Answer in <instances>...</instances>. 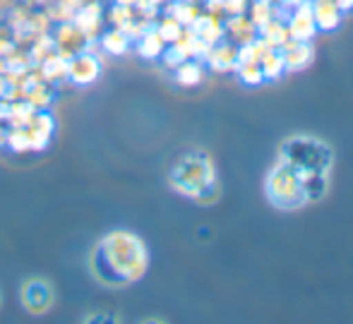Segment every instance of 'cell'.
Wrapping results in <instances>:
<instances>
[{
	"instance_id": "1",
	"label": "cell",
	"mask_w": 353,
	"mask_h": 324,
	"mask_svg": "<svg viewBox=\"0 0 353 324\" xmlns=\"http://www.w3.org/2000/svg\"><path fill=\"white\" fill-rule=\"evenodd\" d=\"M89 264L103 286L123 288L144 276L149 267V250L137 233L118 228L97 243Z\"/></svg>"
},
{
	"instance_id": "2",
	"label": "cell",
	"mask_w": 353,
	"mask_h": 324,
	"mask_svg": "<svg viewBox=\"0 0 353 324\" xmlns=\"http://www.w3.org/2000/svg\"><path fill=\"white\" fill-rule=\"evenodd\" d=\"M171 188L183 197L190 199H200V202H207V194H216L219 188V178H216V168H214V161L210 159L207 152H188L173 163L171 168Z\"/></svg>"
},
{
	"instance_id": "3",
	"label": "cell",
	"mask_w": 353,
	"mask_h": 324,
	"mask_svg": "<svg viewBox=\"0 0 353 324\" xmlns=\"http://www.w3.org/2000/svg\"><path fill=\"white\" fill-rule=\"evenodd\" d=\"M279 161L288 163L296 168L298 176H307V173H330L332 163H334V154H332L330 144L322 142L320 137H310V134H293L279 149Z\"/></svg>"
},
{
	"instance_id": "4",
	"label": "cell",
	"mask_w": 353,
	"mask_h": 324,
	"mask_svg": "<svg viewBox=\"0 0 353 324\" xmlns=\"http://www.w3.org/2000/svg\"><path fill=\"white\" fill-rule=\"evenodd\" d=\"M265 197L279 212H298L305 204H310L303 178L298 176L296 168H291L283 161H276V166H272L270 173H267Z\"/></svg>"
},
{
	"instance_id": "5",
	"label": "cell",
	"mask_w": 353,
	"mask_h": 324,
	"mask_svg": "<svg viewBox=\"0 0 353 324\" xmlns=\"http://www.w3.org/2000/svg\"><path fill=\"white\" fill-rule=\"evenodd\" d=\"M19 301H22L27 312H32V315H43V312L51 310L53 301H56V293H53L51 281L37 276L22 283V288H19Z\"/></svg>"
},
{
	"instance_id": "6",
	"label": "cell",
	"mask_w": 353,
	"mask_h": 324,
	"mask_svg": "<svg viewBox=\"0 0 353 324\" xmlns=\"http://www.w3.org/2000/svg\"><path fill=\"white\" fill-rule=\"evenodd\" d=\"M286 29H288V39H293V41H312V37L317 34V24L315 17H312L310 0H301V5L293 10Z\"/></svg>"
},
{
	"instance_id": "7",
	"label": "cell",
	"mask_w": 353,
	"mask_h": 324,
	"mask_svg": "<svg viewBox=\"0 0 353 324\" xmlns=\"http://www.w3.org/2000/svg\"><path fill=\"white\" fill-rule=\"evenodd\" d=\"M279 51L283 56V63H286V72L305 70L307 65L315 61V51H312L310 41H293V39H288Z\"/></svg>"
},
{
	"instance_id": "8",
	"label": "cell",
	"mask_w": 353,
	"mask_h": 324,
	"mask_svg": "<svg viewBox=\"0 0 353 324\" xmlns=\"http://www.w3.org/2000/svg\"><path fill=\"white\" fill-rule=\"evenodd\" d=\"M310 10L317 32H334L341 22V12H344L336 0H310Z\"/></svg>"
},
{
	"instance_id": "9",
	"label": "cell",
	"mask_w": 353,
	"mask_h": 324,
	"mask_svg": "<svg viewBox=\"0 0 353 324\" xmlns=\"http://www.w3.org/2000/svg\"><path fill=\"white\" fill-rule=\"evenodd\" d=\"M260 68H262V74H265V82L267 79H279L283 72H286V63H283V56L279 48H267L260 58Z\"/></svg>"
},
{
	"instance_id": "10",
	"label": "cell",
	"mask_w": 353,
	"mask_h": 324,
	"mask_svg": "<svg viewBox=\"0 0 353 324\" xmlns=\"http://www.w3.org/2000/svg\"><path fill=\"white\" fill-rule=\"evenodd\" d=\"M99 74V63L94 56H79L77 61L70 65V77L77 84H89L94 82Z\"/></svg>"
},
{
	"instance_id": "11",
	"label": "cell",
	"mask_w": 353,
	"mask_h": 324,
	"mask_svg": "<svg viewBox=\"0 0 353 324\" xmlns=\"http://www.w3.org/2000/svg\"><path fill=\"white\" fill-rule=\"evenodd\" d=\"M192 32H195V37H200L202 41L216 43L223 34V27H221V22L214 17H195L192 19Z\"/></svg>"
},
{
	"instance_id": "12",
	"label": "cell",
	"mask_w": 353,
	"mask_h": 324,
	"mask_svg": "<svg viewBox=\"0 0 353 324\" xmlns=\"http://www.w3.org/2000/svg\"><path fill=\"white\" fill-rule=\"evenodd\" d=\"M202 77H205V70L195 61H185L176 68V82L183 84V87H195V84L202 82Z\"/></svg>"
},
{
	"instance_id": "13",
	"label": "cell",
	"mask_w": 353,
	"mask_h": 324,
	"mask_svg": "<svg viewBox=\"0 0 353 324\" xmlns=\"http://www.w3.org/2000/svg\"><path fill=\"white\" fill-rule=\"evenodd\" d=\"M262 41L272 48H281L288 41V29L286 24H281L279 19H270L262 29Z\"/></svg>"
},
{
	"instance_id": "14",
	"label": "cell",
	"mask_w": 353,
	"mask_h": 324,
	"mask_svg": "<svg viewBox=\"0 0 353 324\" xmlns=\"http://www.w3.org/2000/svg\"><path fill=\"white\" fill-rule=\"evenodd\" d=\"M210 63L214 70L236 68V51L231 46H216L214 51H210Z\"/></svg>"
},
{
	"instance_id": "15",
	"label": "cell",
	"mask_w": 353,
	"mask_h": 324,
	"mask_svg": "<svg viewBox=\"0 0 353 324\" xmlns=\"http://www.w3.org/2000/svg\"><path fill=\"white\" fill-rule=\"evenodd\" d=\"M238 74H241V82L248 84V87H257V84L265 82L260 63H241L238 65Z\"/></svg>"
},
{
	"instance_id": "16",
	"label": "cell",
	"mask_w": 353,
	"mask_h": 324,
	"mask_svg": "<svg viewBox=\"0 0 353 324\" xmlns=\"http://www.w3.org/2000/svg\"><path fill=\"white\" fill-rule=\"evenodd\" d=\"M159 37H161V41H181L183 37V27L181 22H176V19H166V22L161 24V29H159Z\"/></svg>"
},
{
	"instance_id": "17",
	"label": "cell",
	"mask_w": 353,
	"mask_h": 324,
	"mask_svg": "<svg viewBox=\"0 0 353 324\" xmlns=\"http://www.w3.org/2000/svg\"><path fill=\"white\" fill-rule=\"evenodd\" d=\"M140 53L144 58H157L161 53V37L159 34H147L140 43Z\"/></svg>"
},
{
	"instance_id": "18",
	"label": "cell",
	"mask_w": 353,
	"mask_h": 324,
	"mask_svg": "<svg viewBox=\"0 0 353 324\" xmlns=\"http://www.w3.org/2000/svg\"><path fill=\"white\" fill-rule=\"evenodd\" d=\"M103 48L111 53H125L128 51V39L123 37V34H108L106 39H103Z\"/></svg>"
}]
</instances>
